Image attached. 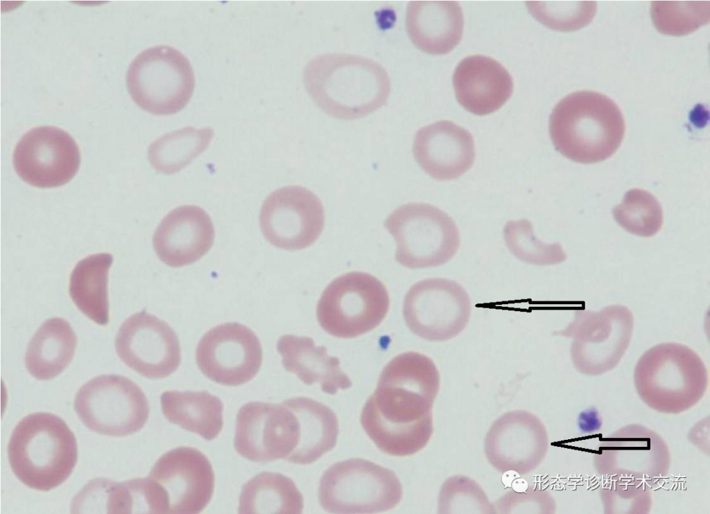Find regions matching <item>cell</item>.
Returning <instances> with one entry per match:
<instances>
[{"label":"cell","mask_w":710,"mask_h":514,"mask_svg":"<svg viewBox=\"0 0 710 514\" xmlns=\"http://www.w3.org/2000/svg\"><path fill=\"white\" fill-rule=\"evenodd\" d=\"M114 345L127 366L150 379L166 378L180 364L181 349L175 332L164 321L144 310L123 322Z\"/></svg>","instance_id":"cell-18"},{"label":"cell","mask_w":710,"mask_h":514,"mask_svg":"<svg viewBox=\"0 0 710 514\" xmlns=\"http://www.w3.org/2000/svg\"><path fill=\"white\" fill-rule=\"evenodd\" d=\"M284 402L295 413L299 427L298 443L286 459L288 461L310 464L335 447L338 423L329 407L306 397L291 398Z\"/></svg>","instance_id":"cell-26"},{"label":"cell","mask_w":710,"mask_h":514,"mask_svg":"<svg viewBox=\"0 0 710 514\" xmlns=\"http://www.w3.org/2000/svg\"><path fill=\"white\" fill-rule=\"evenodd\" d=\"M548 434L542 422L532 413L513 410L498 418L487 432L484 449L497 470L525 475L544 460Z\"/></svg>","instance_id":"cell-20"},{"label":"cell","mask_w":710,"mask_h":514,"mask_svg":"<svg viewBox=\"0 0 710 514\" xmlns=\"http://www.w3.org/2000/svg\"><path fill=\"white\" fill-rule=\"evenodd\" d=\"M637 394L650 408L666 414H679L695 406L709 384L707 369L691 348L675 342L648 349L634 371Z\"/></svg>","instance_id":"cell-5"},{"label":"cell","mask_w":710,"mask_h":514,"mask_svg":"<svg viewBox=\"0 0 710 514\" xmlns=\"http://www.w3.org/2000/svg\"><path fill=\"white\" fill-rule=\"evenodd\" d=\"M12 161L16 172L25 182L37 188H54L76 175L80 154L69 133L53 126H39L19 139Z\"/></svg>","instance_id":"cell-16"},{"label":"cell","mask_w":710,"mask_h":514,"mask_svg":"<svg viewBox=\"0 0 710 514\" xmlns=\"http://www.w3.org/2000/svg\"><path fill=\"white\" fill-rule=\"evenodd\" d=\"M634 317L623 305L598 312L577 309L573 320L556 335L572 337L571 356L575 368L587 375H599L620 362L631 340Z\"/></svg>","instance_id":"cell-10"},{"label":"cell","mask_w":710,"mask_h":514,"mask_svg":"<svg viewBox=\"0 0 710 514\" xmlns=\"http://www.w3.org/2000/svg\"><path fill=\"white\" fill-rule=\"evenodd\" d=\"M259 222L264 237L272 245L300 250L311 245L320 236L324 211L312 191L300 186H286L266 197Z\"/></svg>","instance_id":"cell-14"},{"label":"cell","mask_w":710,"mask_h":514,"mask_svg":"<svg viewBox=\"0 0 710 514\" xmlns=\"http://www.w3.org/2000/svg\"><path fill=\"white\" fill-rule=\"evenodd\" d=\"M600 497L607 514H646L652 505L650 487L626 481H613L600 489Z\"/></svg>","instance_id":"cell-36"},{"label":"cell","mask_w":710,"mask_h":514,"mask_svg":"<svg viewBox=\"0 0 710 514\" xmlns=\"http://www.w3.org/2000/svg\"><path fill=\"white\" fill-rule=\"evenodd\" d=\"M530 13L549 28L571 31L589 24L596 12V1H526Z\"/></svg>","instance_id":"cell-35"},{"label":"cell","mask_w":710,"mask_h":514,"mask_svg":"<svg viewBox=\"0 0 710 514\" xmlns=\"http://www.w3.org/2000/svg\"><path fill=\"white\" fill-rule=\"evenodd\" d=\"M213 135L214 131L210 127H193L166 134L149 146V161L159 172L175 173L207 148Z\"/></svg>","instance_id":"cell-31"},{"label":"cell","mask_w":710,"mask_h":514,"mask_svg":"<svg viewBox=\"0 0 710 514\" xmlns=\"http://www.w3.org/2000/svg\"><path fill=\"white\" fill-rule=\"evenodd\" d=\"M458 102L476 115L492 113L510 98L513 80L508 70L492 57L470 55L461 60L453 75Z\"/></svg>","instance_id":"cell-23"},{"label":"cell","mask_w":710,"mask_h":514,"mask_svg":"<svg viewBox=\"0 0 710 514\" xmlns=\"http://www.w3.org/2000/svg\"><path fill=\"white\" fill-rule=\"evenodd\" d=\"M214 227L207 213L195 205H184L168 213L156 229L153 245L166 265L180 267L205 255L214 240Z\"/></svg>","instance_id":"cell-22"},{"label":"cell","mask_w":710,"mask_h":514,"mask_svg":"<svg viewBox=\"0 0 710 514\" xmlns=\"http://www.w3.org/2000/svg\"><path fill=\"white\" fill-rule=\"evenodd\" d=\"M148 477L163 495L167 513H199L214 493L212 466L205 454L191 447H178L164 454Z\"/></svg>","instance_id":"cell-19"},{"label":"cell","mask_w":710,"mask_h":514,"mask_svg":"<svg viewBox=\"0 0 710 514\" xmlns=\"http://www.w3.org/2000/svg\"><path fill=\"white\" fill-rule=\"evenodd\" d=\"M670 463L664 439L641 424H630L609 434L600 441L594 457L598 474L650 488L668 475Z\"/></svg>","instance_id":"cell-11"},{"label":"cell","mask_w":710,"mask_h":514,"mask_svg":"<svg viewBox=\"0 0 710 514\" xmlns=\"http://www.w3.org/2000/svg\"><path fill=\"white\" fill-rule=\"evenodd\" d=\"M11 469L26 486L48 491L64 483L78 459L76 437L58 416L36 412L16 425L8 445Z\"/></svg>","instance_id":"cell-4"},{"label":"cell","mask_w":710,"mask_h":514,"mask_svg":"<svg viewBox=\"0 0 710 514\" xmlns=\"http://www.w3.org/2000/svg\"><path fill=\"white\" fill-rule=\"evenodd\" d=\"M413 153L422 169L433 179L450 180L465 174L475 159L471 134L450 121H439L415 134Z\"/></svg>","instance_id":"cell-21"},{"label":"cell","mask_w":710,"mask_h":514,"mask_svg":"<svg viewBox=\"0 0 710 514\" xmlns=\"http://www.w3.org/2000/svg\"><path fill=\"white\" fill-rule=\"evenodd\" d=\"M625 132L621 110L610 98L594 91L571 93L560 100L549 118V133L557 151L581 163L612 157Z\"/></svg>","instance_id":"cell-3"},{"label":"cell","mask_w":710,"mask_h":514,"mask_svg":"<svg viewBox=\"0 0 710 514\" xmlns=\"http://www.w3.org/2000/svg\"><path fill=\"white\" fill-rule=\"evenodd\" d=\"M463 24L462 9L456 1H415L407 6V33L415 46L429 54L451 51L461 40Z\"/></svg>","instance_id":"cell-24"},{"label":"cell","mask_w":710,"mask_h":514,"mask_svg":"<svg viewBox=\"0 0 710 514\" xmlns=\"http://www.w3.org/2000/svg\"><path fill=\"white\" fill-rule=\"evenodd\" d=\"M306 90L328 115L344 120L363 118L387 101L388 73L380 64L363 56L324 53L311 60L303 72Z\"/></svg>","instance_id":"cell-2"},{"label":"cell","mask_w":710,"mask_h":514,"mask_svg":"<svg viewBox=\"0 0 710 514\" xmlns=\"http://www.w3.org/2000/svg\"><path fill=\"white\" fill-rule=\"evenodd\" d=\"M383 225L396 242V260L410 269L444 265L460 246V233L453 220L431 204L401 205L387 217Z\"/></svg>","instance_id":"cell-7"},{"label":"cell","mask_w":710,"mask_h":514,"mask_svg":"<svg viewBox=\"0 0 710 514\" xmlns=\"http://www.w3.org/2000/svg\"><path fill=\"white\" fill-rule=\"evenodd\" d=\"M113 262L109 253L92 254L74 267L69 280V295L77 308L95 323L109 321L108 274Z\"/></svg>","instance_id":"cell-29"},{"label":"cell","mask_w":710,"mask_h":514,"mask_svg":"<svg viewBox=\"0 0 710 514\" xmlns=\"http://www.w3.org/2000/svg\"><path fill=\"white\" fill-rule=\"evenodd\" d=\"M277 350L284 368L306 384L319 383L323 392L331 395L352 387L339 359L328 355L327 348L316 346L311 337L284 335L277 340Z\"/></svg>","instance_id":"cell-25"},{"label":"cell","mask_w":710,"mask_h":514,"mask_svg":"<svg viewBox=\"0 0 710 514\" xmlns=\"http://www.w3.org/2000/svg\"><path fill=\"white\" fill-rule=\"evenodd\" d=\"M471 301L458 282L444 278L422 280L407 292L403 315L408 328L431 342H444L459 335L467 326Z\"/></svg>","instance_id":"cell-13"},{"label":"cell","mask_w":710,"mask_h":514,"mask_svg":"<svg viewBox=\"0 0 710 514\" xmlns=\"http://www.w3.org/2000/svg\"><path fill=\"white\" fill-rule=\"evenodd\" d=\"M299 439L297 418L284 402L272 404L250 402L236 416L234 447L242 457L266 463L286 459Z\"/></svg>","instance_id":"cell-17"},{"label":"cell","mask_w":710,"mask_h":514,"mask_svg":"<svg viewBox=\"0 0 710 514\" xmlns=\"http://www.w3.org/2000/svg\"><path fill=\"white\" fill-rule=\"evenodd\" d=\"M262 347L255 333L237 322L218 325L199 341L196 363L215 382L239 386L252 380L262 364Z\"/></svg>","instance_id":"cell-15"},{"label":"cell","mask_w":710,"mask_h":514,"mask_svg":"<svg viewBox=\"0 0 710 514\" xmlns=\"http://www.w3.org/2000/svg\"><path fill=\"white\" fill-rule=\"evenodd\" d=\"M650 15L660 33L686 35L709 22V1H652Z\"/></svg>","instance_id":"cell-34"},{"label":"cell","mask_w":710,"mask_h":514,"mask_svg":"<svg viewBox=\"0 0 710 514\" xmlns=\"http://www.w3.org/2000/svg\"><path fill=\"white\" fill-rule=\"evenodd\" d=\"M77 338L69 323L60 317L46 320L30 340L25 365L40 380L58 376L71 362Z\"/></svg>","instance_id":"cell-27"},{"label":"cell","mask_w":710,"mask_h":514,"mask_svg":"<svg viewBox=\"0 0 710 514\" xmlns=\"http://www.w3.org/2000/svg\"><path fill=\"white\" fill-rule=\"evenodd\" d=\"M127 87L135 103L158 115L177 113L189 101L195 77L189 60L180 51L166 45L150 47L130 64Z\"/></svg>","instance_id":"cell-9"},{"label":"cell","mask_w":710,"mask_h":514,"mask_svg":"<svg viewBox=\"0 0 710 514\" xmlns=\"http://www.w3.org/2000/svg\"><path fill=\"white\" fill-rule=\"evenodd\" d=\"M440 384L436 365L423 353L405 352L385 366L361 416L363 429L380 450L405 457L426 445Z\"/></svg>","instance_id":"cell-1"},{"label":"cell","mask_w":710,"mask_h":514,"mask_svg":"<svg viewBox=\"0 0 710 514\" xmlns=\"http://www.w3.org/2000/svg\"><path fill=\"white\" fill-rule=\"evenodd\" d=\"M512 487L516 492L522 493L527 489L528 484L521 478H516L512 481Z\"/></svg>","instance_id":"cell-37"},{"label":"cell","mask_w":710,"mask_h":514,"mask_svg":"<svg viewBox=\"0 0 710 514\" xmlns=\"http://www.w3.org/2000/svg\"><path fill=\"white\" fill-rule=\"evenodd\" d=\"M389 306L387 288L380 280L368 273L352 272L327 286L318 301L316 314L325 332L349 339L377 327Z\"/></svg>","instance_id":"cell-8"},{"label":"cell","mask_w":710,"mask_h":514,"mask_svg":"<svg viewBox=\"0 0 710 514\" xmlns=\"http://www.w3.org/2000/svg\"><path fill=\"white\" fill-rule=\"evenodd\" d=\"M160 402L168 420L206 440L216 438L223 428V402L207 391H166Z\"/></svg>","instance_id":"cell-28"},{"label":"cell","mask_w":710,"mask_h":514,"mask_svg":"<svg viewBox=\"0 0 710 514\" xmlns=\"http://www.w3.org/2000/svg\"><path fill=\"white\" fill-rule=\"evenodd\" d=\"M612 213L625 230L641 237L656 235L664 222L662 208L657 199L639 188L627 190L622 203L613 209Z\"/></svg>","instance_id":"cell-32"},{"label":"cell","mask_w":710,"mask_h":514,"mask_svg":"<svg viewBox=\"0 0 710 514\" xmlns=\"http://www.w3.org/2000/svg\"><path fill=\"white\" fill-rule=\"evenodd\" d=\"M82 423L98 434L123 436L140 430L149 416V405L141 389L130 379L108 374L83 384L74 399Z\"/></svg>","instance_id":"cell-12"},{"label":"cell","mask_w":710,"mask_h":514,"mask_svg":"<svg viewBox=\"0 0 710 514\" xmlns=\"http://www.w3.org/2000/svg\"><path fill=\"white\" fill-rule=\"evenodd\" d=\"M402 486L395 473L363 459L334 463L321 477L318 497L331 513H376L401 501Z\"/></svg>","instance_id":"cell-6"},{"label":"cell","mask_w":710,"mask_h":514,"mask_svg":"<svg viewBox=\"0 0 710 514\" xmlns=\"http://www.w3.org/2000/svg\"><path fill=\"white\" fill-rule=\"evenodd\" d=\"M503 236L510 252L527 263L551 265L560 263L566 258L560 243L547 244L535 236L532 224L527 219L508 222L503 229Z\"/></svg>","instance_id":"cell-33"},{"label":"cell","mask_w":710,"mask_h":514,"mask_svg":"<svg viewBox=\"0 0 710 514\" xmlns=\"http://www.w3.org/2000/svg\"><path fill=\"white\" fill-rule=\"evenodd\" d=\"M304 499L293 481L280 473L262 472L245 483L239 513H302Z\"/></svg>","instance_id":"cell-30"}]
</instances>
